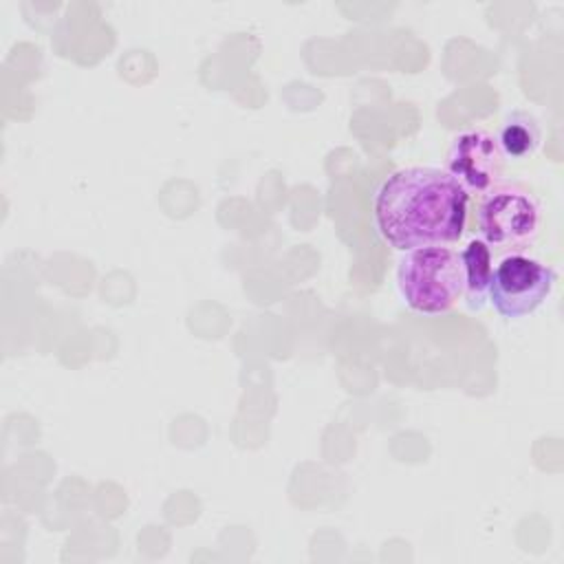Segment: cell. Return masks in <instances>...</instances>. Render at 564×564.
<instances>
[{
    "mask_svg": "<svg viewBox=\"0 0 564 564\" xmlns=\"http://www.w3.org/2000/svg\"><path fill=\"white\" fill-rule=\"evenodd\" d=\"M467 192L441 167L392 172L375 196V225L397 251L456 242L467 223Z\"/></svg>",
    "mask_w": 564,
    "mask_h": 564,
    "instance_id": "obj_1",
    "label": "cell"
},
{
    "mask_svg": "<svg viewBox=\"0 0 564 564\" xmlns=\"http://www.w3.org/2000/svg\"><path fill=\"white\" fill-rule=\"evenodd\" d=\"M397 289L416 313L441 315L452 311L465 295L460 253L443 245L405 251L397 264Z\"/></svg>",
    "mask_w": 564,
    "mask_h": 564,
    "instance_id": "obj_2",
    "label": "cell"
},
{
    "mask_svg": "<svg viewBox=\"0 0 564 564\" xmlns=\"http://www.w3.org/2000/svg\"><path fill=\"white\" fill-rule=\"evenodd\" d=\"M544 223L540 198L513 181H498L480 194L476 227L480 240L496 251H522L531 247Z\"/></svg>",
    "mask_w": 564,
    "mask_h": 564,
    "instance_id": "obj_3",
    "label": "cell"
},
{
    "mask_svg": "<svg viewBox=\"0 0 564 564\" xmlns=\"http://www.w3.org/2000/svg\"><path fill=\"white\" fill-rule=\"evenodd\" d=\"M555 271L538 258L513 251L500 258L491 271L487 297L505 319H520L533 313L553 291Z\"/></svg>",
    "mask_w": 564,
    "mask_h": 564,
    "instance_id": "obj_4",
    "label": "cell"
},
{
    "mask_svg": "<svg viewBox=\"0 0 564 564\" xmlns=\"http://www.w3.org/2000/svg\"><path fill=\"white\" fill-rule=\"evenodd\" d=\"M505 156L496 134L485 128H471L456 134L447 150L445 172L467 192V196L485 194L500 181Z\"/></svg>",
    "mask_w": 564,
    "mask_h": 564,
    "instance_id": "obj_5",
    "label": "cell"
},
{
    "mask_svg": "<svg viewBox=\"0 0 564 564\" xmlns=\"http://www.w3.org/2000/svg\"><path fill=\"white\" fill-rule=\"evenodd\" d=\"M542 132L538 126V119L529 115L527 110H511L498 130V145L502 156L507 159H527L531 156L540 145Z\"/></svg>",
    "mask_w": 564,
    "mask_h": 564,
    "instance_id": "obj_6",
    "label": "cell"
},
{
    "mask_svg": "<svg viewBox=\"0 0 564 564\" xmlns=\"http://www.w3.org/2000/svg\"><path fill=\"white\" fill-rule=\"evenodd\" d=\"M463 269H465V300L469 308L480 311L489 291V280H491V249L480 240H469L467 247L460 253Z\"/></svg>",
    "mask_w": 564,
    "mask_h": 564,
    "instance_id": "obj_7",
    "label": "cell"
}]
</instances>
